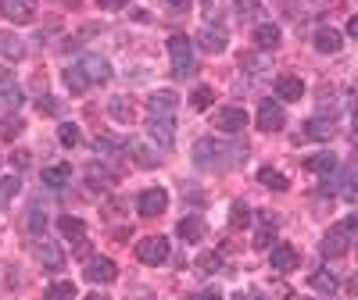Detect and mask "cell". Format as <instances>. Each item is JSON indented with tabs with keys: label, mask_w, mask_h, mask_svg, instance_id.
Wrapping results in <instances>:
<instances>
[{
	"label": "cell",
	"mask_w": 358,
	"mask_h": 300,
	"mask_svg": "<svg viewBox=\"0 0 358 300\" xmlns=\"http://www.w3.org/2000/svg\"><path fill=\"white\" fill-rule=\"evenodd\" d=\"M147 104H151V111H154V115H168V111H176L179 97H176L172 90H158V93L147 97Z\"/></svg>",
	"instance_id": "cell-18"
},
{
	"label": "cell",
	"mask_w": 358,
	"mask_h": 300,
	"mask_svg": "<svg viewBox=\"0 0 358 300\" xmlns=\"http://www.w3.org/2000/svg\"><path fill=\"white\" fill-rule=\"evenodd\" d=\"M305 168L315 171V176H326V179H330V171L337 168V158H333V154H312V158L305 161Z\"/></svg>",
	"instance_id": "cell-24"
},
{
	"label": "cell",
	"mask_w": 358,
	"mask_h": 300,
	"mask_svg": "<svg viewBox=\"0 0 358 300\" xmlns=\"http://www.w3.org/2000/svg\"><path fill=\"white\" fill-rule=\"evenodd\" d=\"M87 279L90 283H115L118 268H115V261H108V257H93V261L87 265Z\"/></svg>",
	"instance_id": "cell-12"
},
{
	"label": "cell",
	"mask_w": 358,
	"mask_h": 300,
	"mask_svg": "<svg viewBox=\"0 0 358 300\" xmlns=\"http://www.w3.org/2000/svg\"><path fill=\"white\" fill-rule=\"evenodd\" d=\"M57 232L65 236V240H72L82 254H87V225H82V218H72V214H61V218H57Z\"/></svg>",
	"instance_id": "cell-9"
},
{
	"label": "cell",
	"mask_w": 358,
	"mask_h": 300,
	"mask_svg": "<svg viewBox=\"0 0 358 300\" xmlns=\"http://www.w3.org/2000/svg\"><path fill=\"white\" fill-rule=\"evenodd\" d=\"M255 43L262 50H276L280 47V26H272V21H262L255 29Z\"/></svg>",
	"instance_id": "cell-17"
},
{
	"label": "cell",
	"mask_w": 358,
	"mask_h": 300,
	"mask_svg": "<svg viewBox=\"0 0 358 300\" xmlns=\"http://www.w3.org/2000/svg\"><path fill=\"white\" fill-rule=\"evenodd\" d=\"M348 36H351V39H358V15L348 21Z\"/></svg>",
	"instance_id": "cell-47"
},
{
	"label": "cell",
	"mask_w": 358,
	"mask_h": 300,
	"mask_svg": "<svg viewBox=\"0 0 358 300\" xmlns=\"http://www.w3.org/2000/svg\"><path fill=\"white\" fill-rule=\"evenodd\" d=\"M283 125H287L283 107L272 104V100H262V104H258V129H262V133H280Z\"/></svg>",
	"instance_id": "cell-5"
},
{
	"label": "cell",
	"mask_w": 358,
	"mask_h": 300,
	"mask_svg": "<svg viewBox=\"0 0 358 300\" xmlns=\"http://www.w3.org/2000/svg\"><path fill=\"white\" fill-rule=\"evenodd\" d=\"M204 18H208V21L219 18V0H204Z\"/></svg>",
	"instance_id": "cell-44"
},
{
	"label": "cell",
	"mask_w": 358,
	"mask_h": 300,
	"mask_svg": "<svg viewBox=\"0 0 358 300\" xmlns=\"http://www.w3.org/2000/svg\"><path fill=\"white\" fill-rule=\"evenodd\" d=\"M47 300H75V286L72 283H54L47 290Z\"/></svg>",
	"instance_id": "cell-36"
},
{
	"label": "cell",
	"mask_w": 358,
	"mask_h": 300,
	"mask_svg": "<svg viewBox=\"0 0 358 300\" xmlns=\"http://www.w3.org/2000/svg\"><path fill=\"white\" fill-rule=\"evenodd\" d=\"M65 86H69L72 93H87V86H90V79L82 75V68H79V64H75V68H69V72H65Z\"/></svg>",
	"instance_id": "cell-30"
},
{
	"label": "cell",
	"mask_w": 358,
	"mask_h": 300,
	"mask_svg": "<svg viewBox=\"0 0 358 300\" xmlns=\"http://www.w3.org/2000/svg\"><path fill=\"white\" fill-rule=\"evenodd\" d=\"M358 236V218H344V222H337L330 225V232L323 236V257H344L351 250V240Z\"/></svg>",
	"instance_id": "cell-2"
},
{
	"label": "cell",
	"mask_w": 358,
	"mask_h": 300,
	"mask_svg": "<svg viewBox=\"0 0 358 300\" xmlns=\"http://www.w3.org/2000/svg\"><path fill=\"white\" fill-rule=\"evenodd\" d=\"M298 261H301V257H298V250H294L290 243L272 247V268H276V272H294V268H298Z\"/></svg>",
	"instance_id": "cell-13"
},
{
	"label": "cell",
	"mask_w": 358,
	"mask_h": 300,
	"mask_svg": "<svg viewBox=\"0 0 358 300\" xmlns=\"http://www.w3.org/2000/svg\"><path fill=\"white\" fill-rule=\"evenodd\" d=\"M201 300H222V293H215V290H204V293H201Z\"/></svg>",
	"instance_id": "cell-49"
},
{
	"label": "cell",
	"mask_w": 358,
	"mask_h": 300,
	"mask_svg": "<svg viewBox=\"0 0 358 300\" xmlns=\"http://www.w3.org/2000/svg\"><path fill=\"white\" fill-rule=\"evenodd\" d=\"M190 104L197 107V111H208V107L215 104V90H212V86H197L194 97H190Z\"/></svg>",
	"instance_id": "cell-32"
},
{
	"label": "cell",
	"mask_w": 358,
	"mask_h": 300,
	"mask_svg": "<svg viewBox=\"0 0 358 300\" xmlns=\"http://www.w3.org/2000/svg\"><path fill=\"white\" fill-rule=\"evenodd\" d=\"M351 290H355V293H358V275H355V279H351Z\"/></svg>",
	"instance_id": "cell-52"
},
{
	"label": "cell",
	"mask_w": 358,
	"mask_h": 300,
	"mask_svg": "<svg viewBox=\"0 0 358 300\" xmlns=\"http://www.w3.org/2000/svg\"><path fill=\"white\" fill-rule=\"evenodd\" d=\"M308 286L315 290V293H323V297H333L337 293V279H333V272H312V279H308Z\"/></svg>",
	"instance_id": "cell-23"
},
{
	"label": "cell",
	"mask_w": 358,
	"mask_h": 300,
	"mask_svg": "<svg viewBox=\"0 0 358 300\" xmlns=\"http://www.w3.org/2000/svg\"><path fill=\"white\" fill-rule=\"evenodd\" d=\"M136 257L143 265H165L168 261V240L165 236H147L136 243Z\"/></svg>",
	"instance_id": "cell-4"
},
{
	"label": "cell",
	"mask_w": 358,
	"mask_h": 300,
	"mask_svg": "<svg viewBox=\"0 0 358 300\" xmlns=\"http://www.w3.org/2000/svg\"><path fill=\"white\" fill-rule=\"evenodd\" d=\"M351 140L358 143V122H355V129H351Z\"/></svg>",
	"instance_id": "cell-50"
},
{
	"label": "cell",
	"mask_w": 358,
	"mask_h": 300,
	"mask_svg": "<svg viewBox=\"0 0 358 300\" xmlns=\"http://www.w3.org/2000/svg\"><path fill=\"white\" fill-rule=\"evenodd\" d=\"M22 129H26V125H22V118H11V115H8V118H0V140H15L18 133H22Z\"/></svg>",
	"instance_id": "cell-34"
},
{
	"label": "cell",
	"mask_w": 358,
	"mask_h": 300,
	"mask_svg": "<svg viewBox=\"0 0 358 300\" xmlns=\"http://www.w3.org/2000/svg\"><path fill=\"white\" fill-rule=\"evenodd\" d=\"M197 43L208 54H222L226 50V32L222 29H204V32H197Z\"/></svg>",
	"instance_id": "cell-19"
},
{
	"label": "cell",
	"mask_w": 358,
	"mask_h": 300,
	"mask_svg": "<svg viewBox=\"0 0 358 300\" xmlns=\"http://www.w3.org/2000/svg\"><path fill=\"white\" fill-rule=\"evenodd\" d=\"M247 158V147L244 143H222V140H212V136H204L197 140L194 147V161L208 171H226V168H233Z\"/></svg>",
	"instance_id": "cell-1"
},
{
	"label": "cell",
	"mask_w": 358,
	"mask_h": 300,
	"mask_svg": "<svg viewBox=\"0 0 358 300\" xmlns=\"http://www.w3.org/2000/svg\"><path fill=\"white\" fill-rule=\"evenodd\" d=\"M147 133H151V140L158 147H172L176 143V122L168 115H154L151 122H147Z\"/></svg>",
	"instance_id": "cell-7"
},
{
	"label": "cell",
	"mask_w": 358,
	"mask_h": 300,
	"mask_svg": "<svg viewBox=\"0 0 358 300\" xmlns=\"http://www.w3.org/2000/svg\"><path fill=\"white\" fill-rule=\"evenodd\" d=\"M118 147H125V143L115 140V136H97V150H108V154H111V150H118Z\"/></svg>",
	"instance_id": "cell-42"
},
{
	"label": "cell",
	"mask_w": 358,
	"mask_h": 300,
	"mask_svg": "<svg viewBox=\"0 0 358 300\" xmlns=\"http://www.w3.org/2000/svg\"><path fill=\"white\" fill-rule=\"evenodd\" d=\"M233 300H269V297H262V293H237Z\"/></svg>",
	"instance_id": "cell-48"
},
{
	"label": "cell",
	"mask_w": 358,
	"mask_h": 300,
	"mask_svg": "<svg viewBox=\"0 0 358 300\" xmlns=\"http://www.w3.org/2000/svg\"><path fill=\"white\" fill-rule=\"evenodd\" d=\"M212 122H215V129H222V133H240V129L247 125V115L240 111V107H219Z\"/></svg>",
	"instance_id": "cell-10"
},
{
	"label": "cell",
	"mask_w": 358,
	"mask_h": 300,
	"mask_svg": "<svg viewBox=\"0 0 358 300\" xmlns=\"http://www.w3.org/2000/svg\"><path fill=\"white\" fill-rule=\"evenodd\" d=\"M79 68H82V75H87L90 82H108L111 79V64L104 57H97V54H87L79 61Z\"/></svg>",
	"instance_id": "cell-11"
},
{
	"label": "cell",
	"mask_w": 358,
	"mask_h": 300,
	"mask_svg": "<svg viewBox=\"0 0 358 300\" xmlns=\"http://www.w3.org/2000/svg\"><path fill=\"white\" fill-rule=\"evenodd\" d=\"M65 4H75V0H65Z\"/></svg>",
	"instance_id": "cell-53"
},
{
	"label": "cell",
	"mask_w": 358,
	"mask_h": 300,
	"mask_svg": "<svg viewBox=\"0 0 358 300\" xmlns=\"http://www.w3.org/2000/svg\"><path fill=\"white\" fill-rule=\"evenodd\" d=\"M276 97H283V100H301V97H305V82H301L298 75H280V79H276Z\"/></svg>",
	"instance_id": "cell-14"
},
{
	"label": "cell",
	"mask_w": 358,
	"mask_h": 300,
	"mask_svg": "<svg viewBox=\"0 0 358 300\" xmlns=\"http://www.w3.org/2000/svg\"><path fill=\"white\" fill-rule=\"evenodd\" d=\"M87 179H90V186H97V189H108L115 179H111V171L108 168H97V165H90L87 168Z\"/></svg>",
	"instance_id": "cell-33"
},
{
	"label": "cell",
	"mask_w": 358,
	"mask_h": 300,
	"mask_svg": "<svg viewBox=\"0 0 358 300\" xmlns=\"http://www.w3.org/2000/svg\"><path fill=\"white\" fill-rule=\"evenodd\" d=\"M111 118L129 122V118H133V104H129V100H111Z\"/></svg>",
	"instance_id": "cell-37"
},
{
	"label": "cell",
	"mask_w": 358,
	"mask_h": 300,
	"mask_svg": "<svg viewBox=\"0 0 358 300\" xmlns=\"http://www.w3.org/2000/svg\"><path fill=\"white\" fill-rule=\"evenodd\" d=\"M258 182L269 186V189H276V193H283V189L290 186L287 176H283V171H276V168H262V171H258Z\"/></svg>",
	"instance_id": "cell-27"
},
{
	"label": "cell",
	"mask_w": 358,
	"mask_h": 300,
	"mask_svg": "<svg viewBox=\"0 0 358 300\" xmlns=\"http://www.w3.org/2000/svg\"><path fill=\"white\" fill-rule=\"evenodd\" d=\"M87 300H108V297H100V293H90V297H87Z\"/></svg>",
	"instance_id": "cell-51"
},
{
	"label": "cell",
	"mask_w": 358,
	"mask_h": 300,
	"mask_svg": "<svg viewBox=\"0 0 358 300\" xmlns=\"http://www.w3.org/2000/svg\"><path fill=\"white\" fill-rule=\"evenodd\" d=\"M237 15L240 18H255L258 15V0H237Z\"/></svg>",
	"instance_id": "cell-41"
},
{
	"label": "cell",
	"mask_w": 358,
	"mask_h": 300,
	"mask_svg": "<svg viewBox=\"0 0 358 300\" xmlns=\"http://www.w3.org/2000/svg\"><path fill=\"white\" fill-rule=\"evenodd\" d=\"M18 189H22V179H18V176H4V179H0V204H11Z\"/></svg>",
	"instance_id": "cell-31"
},
{
	"label": "cell",
	"mask_w": 358,
	"mask_h": 300,
	"mask_svg": "<svg viewBox=\"0 0 358 300\" xmlns=\"http://www.w3.org/2000/svg\"><path fill=\"white\" fill-rule=\"evenodd\" d=\"M69 179H72V165H51V168H44V182L51 189H61Z\"/></svg>",
	"instance_id": "cell-22"
},
{
	"label": "cell",
	"mask_w": 358,
	"mask_h": 300,
	"mask_svg": "<svg viewBox=\"0 0 358 300\" xmlns=\"http://www.w3.org/2000/svg\"><path fill=\"white\" fill-rule=\"evenodd\" d=\"M247 222H251L247 204H233V207H229V225H233V229H244Z\"/></svg>",
	"instance_id": "cell-35"
},
{
	"label": "cell",
	"mask_w": 358,
	"mask_h": 300,
	"mask_svg": "<svg viewBox=\"0 0 358 300\" xmlns=\"http://www.w3.org/2000/svg\"><path fill=\"white\" fill-rule=\"evenodd\" d=\"M272 232H276V218H272V214H262V229H258V236H255V247H258V250H265V247L272 243Z\"/></svg>",
	"instance_id": "cell-29"
},
{
	"label": "cell",
	"mask_w": 358,
	"mask_h": 300,
	"mask_svg": "<svg viewBox=\"0 0 358 300\" xmlns=\"http://www.w3.org/2000/svg\"><path fill=\"white\" fill-rule=\"evenodd\" d=\"M39 111H47V115H54V111H57V100H39Z\"/></svg>",
	"instance_id": "cell-46"
},
{
	"label": "cell",
	"mask_w": 358,
	"mask_h": 300,
	"mask_svg": "<svg viewBox=\"0 0 358 300\" xmlns=\"http://www.w3.org/2000/svg\"><path fill=\"white\" fill-rule=\"evenodd\" d=\"M22 104V90L11 75H0V107H18Z\"/></svg>",
	"instance_id": "cell-20"
},
{
	"label": "cell",
	"mask_w": 358,
	"mask_h": 300,
	"mask_svg": "<svg viewBox=\"0 0 358 300\" xmlns=\"http://www.w3.org/2000/svg\"><path fill=\"white\" fill-rule=\"evenodd\" d=\"M0 54H4V57H18V54H22V43L11 39V36H0Z\"/></svg>",
	"instance_id": "cell-39"
},
{
	"label": "cell",
	"mask_w": 358,
	"mask_h": 300,
	"mask_svg": "<svg viewBox=\"0 0 358 300\" xmlns=\"http://www.w3.org/2000/svg\"><path fill=\"white\" fill-rule=\"evenodd\" d=\"M344 197L358 200V171H348V176H344Z\"/></svg>",
	"instance_id": "cell-40"
},
{
	"label": "cell",
	"mask_w": 358,
	"mask_h": 300,
	"mask_svg": "<svg viewBox=\"0 0 358 300\" xmlns=\"http://www.w3.org/2000/svg\"><path fill=\"white\" fill-rule=\"evenodd\" d=\"M204 218H197V214H190V218H183L179 222V236H183V243H201L204 240Z\"/></svg>",
	"instance_id": "cell-16"
},
{
	"label": "cell",
	"mask_w": 358,
	"mask_h": 300,
	"mask_svg": "<svg viewBox=\"0 0 358 300\" xmlns=\"http://www.w3.org/2000/svg\"><path fill=\"white\" fill-rule=\"evenodd\" d=\"M305 136H308V140H330V136H333V122H330V118H312V122H305Z\"/></svg>",
	"instance_id": "cell-25"
},
{
	"label": "cell",
	"mask_w": 358,
	"mask_h": 300,
	"mask_svg": "<svg viewBox=\"0 0 358 300\" xmlns=\"http://www.w3.org/2000/svg\"><path fill=\"white\" fill-rule=\"evenodd\" d=\"M0 11L15 26H26V21L36 18V0H0Z\"/></svg>",
	"instance_id": "cell-6"
},
{
	"label": "cell",
	"mask_w": 358,
	"mask_h": 300,
	"mask_svg": "<svg viewBox=\"0 0 358 300\" xmlns=\"http://www.w3.org/2000/svg\"><path fill=\"white\" fill-rule=\"evenodd\" d=\"M129 154H133V161L136 165H143V168H158V154L151 147H143V143H129Z\"/></svg>",
	"instance_id": "cell-28"
},
{
	"label": "cell",
	"mask_w": 358,
	"mask_h": 300,
	"mask_svg": "<svg viewBox=\"0 0 358 300\" xmlns=\"http://www.w3.org/2000/svg\"><path fill=\"white\" fill-rule=\"evenodd\" d=\"M341 47H344V36L337 29H319V32H315V50H319V54H337Z\"/></svg>",
	"instance_id": "cell-15"
},
{
	"label": "cell",
	"mask_w": 358,
	"mask_h": 300,
	"mask_svg": "<svg viewBox=\"0 0 358 300\" xmlns=\"http://www.w3.org/2000/svg\"><path fill=\"white\" fill-rule=\"evenodd\" d=\"M36 254H39V261H44L51 272H57L61 265H65V254H61L51 240H44V243H36Z\"/></svg>",
	"instance_id": "cell-21"
},
{
	"label": "cell",
	"mask_w": 358,
	"mask_h": 300,
	"mask_svg": "<svg viewBox=\"0 0 358 300\" xmlns=\"http://www.w3.org/2000/svg\"><path fill=\"white\" fill-rule=\"evenodd\" d=\"M57 140L65 143V147H75V143H79V129H75L72 122H65V125L57 129Z\"/></svg>",
	"instance_id": "cell-38"
},
{
	"label": "cell",
	"mask_w": 358,
	"mask_h": 300,
	"mask_svg": "<svg viewBox=\"0 0 358 300\" xmlns=\"http://www.w3.org/2000/svg\"><path fill=\"white\" fill-rule=\"evenodd\" d=\"M136 207H140L143 218H158V214L168 207V193H165V189H143L140 200H136Z\"/></svg>",
	"instance_id": "cell-8"
},
{
	"label": "cell",
	"mask_w": 358,
	"mask_h": 300,
	"mask_svg": "<svg viewBox=\"0 0 358 300\" xmlns=\"http://www.w3.org/2000/svg\"><path fill=\"white\" fill-rule=\"evenodd\" d=\"M165 4L172 11H186V8H190V0H165Z\"/></svg>",
	"instance_id": "cell-45"
},
{
	"label": "cell",
	"mask_w": 358,
	"mask_h": 300,
	"mask_svg": "<svg viewBox=\"0 0 358 300\" xmlns=\"http://www.w3.org/2000/svg\"><path fill=\"white\" fill-rule=\"evenodd\" d=\"M97 8H100V11H122L125 0H97Z\"/></svg>",
	"instance_id": "cell-43"
},
{
	"label": "cell",
	"mask_w": 358,
	"mask_h": 300,
	"mask_svg": "<svg viewBox=\"0 0 358 300\" xmlns=\"http://www.w3.org/2000/svg\"><path fill=\"white\" fill-rule=\"evenodd\" d=\"M197 272L201 275H215L219 268H222V254H215V250H204V254H197Z\"/></svg>",
	"instance_id": "cell-26"
},
{
	"label": "cell",
	"mask_w": 358,
	"mask_h": 300,
	"mask_svg": "<svg viewBox=\"0 0 358 300\" xmlns=\"http://www.w3.org/2000/svg\"><path fill=\"white\" fill-rule=\"evenodd\" d=\"M168 57H172V72H176L179 79H186V75H194V72H197L194 43L186 39V36H172V39H168Z\"/></svg>",
	"instance_id": "cell-3"
}]
</instances>
